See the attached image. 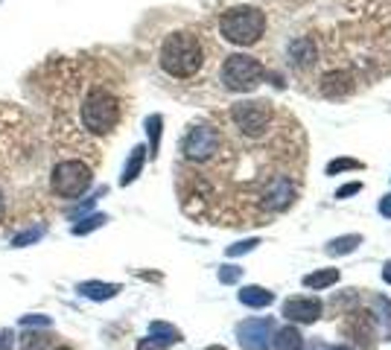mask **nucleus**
I'll list each match as a JSON object with an SVG mask.
<instances>
[{"label": "nucleus", "mask_w": 391, "mask_h": 350, "mask_svg": "<svg viewBox=\"0 0 391 350\" xmlns=\"http://www.w3.org/2000/svg\"><path fill=\"white\" fill-rule=\"evenodd\" d=\"M120 114H123V105H120V97L108 85H91L79 100V120L91 135L114 132Z\"/></svg>", "instance_id": "2"}, {"label": "nucleus", "mask_w": 391, "mask_h": 350, "mask_svg": "<svg viewBox=\"0 0 391 350\" xmlns=\"http://www.w3.org/2000/svg\"><path fill=\"white\" fill-rule=\"evenodd\" d=\"M50 347V336L41 330H24L21 336V350H47Z\"/></svg>", "instance_id": "20"}, {"label": "nucleus", "mask_w": 391, "mask_h": 350, "mask_svg": "<svg viewBox=\"0 0 391 350\" xmlns=\"http://www.w3.org/2000/svg\"><path fill=\"white\" fill-rule=\"evenodd\" d=\"M143 164H146V146H135L132 155H129V161H126V167H123V178H120V184H123V187L132 184L140 175Z\"/></svg>", "instance_id": "15"}, {"label": "nucleus", "mask_w": 391, "mask_h": 350, "mask_svg": "<svg viewBox=\"0 0 391 350\" xmlns=\"http://www.w3.org/2000/svg\"><path fill=\"white\" fill-rule=\"evenodd\" d=\"M149 336H152L155 341H161V344L182 341V333H178L172 324H164V321H152V324H149Z\"/></svg>", "instance_id": "19"}, {"label": "nucleus", "mask_w": 391, "mask_h": 350, "mask_svg": "<svg viewBox=\"0 0 391 350\" xmlns=\"http://www.w3.org/2000/svg\"><path fill=\"white\" fill-rule=\"evenodd\" d=\"M266 12L257 6H231L219 15V33L239 47H251L266 33Z\"/></svg>", "instance_id": "4"}, {"label": "nucleus", "mask_w": 391, "mask_h": 350, "mask_svg": "<svg viewBox=\"0 0 391 350\" xmlns=\"http://www.w3.org/2000/svg\"><path fill=\"white\" fill-rule=\"evenodd\" d=\"M239 277H243V269H236V266H222L219 269V280L222 283H236Z\"/></svg>", "instance_id": "28"}, {"label": "nucleus", "mask_w": 391, "mask_h": 350, "mask_svg": "<svg viewBox=\"0 0 391 350\" xmlns=\"http://www.w3.org/2000/svg\"><path fill=\"white\" fill-rule=\"evenodd\" d=\"M353 91V76L350 73H345V71H336V73H327L324 79H321V93L324 97H345V93H350Z\"/></svg>", "instance_id": "12"}, {"label": "nucleus", "mask_w": 391, "mask_h": 350, "mask_svg": "<svg viewBox=\"0 0 391 350\" xmlns=\"http://www.w3.org/2000/svg\"><path fill=\"white\" fill-rule=\"evenodd\" d=\"M266 76V68L260 65L257 58L251 56H243V53H234L225 58L222 65V85L234 93H249L254 91Z\"/></svg>", "instance_id": "6"}, {"label": "nucleus", "mask_w": 391, "mask_h": 350, "mask_svg": "<svg viewBox=\"0 0 391 350\" xmlns=\"http://www.w3.org/2000/svg\"><path fill=\"white\" fill-rule=\"evenodd\" d=\"M53 321H50V315H38V312H33V315H21V327H50Z\"/></svg>", "instance_id": "27"}, {"label": "nucleus", "mask_w": 391, "mask_h": 350, "mask_svg": "<svg viewBox=\"0 0 391 350\" xmlns=\"http://www.w3.org/2000/svg\"><path fill=\"white\" fill-rule=\"evenodd\" d=\"M363 164L359 161H350V158H339V161H330L327 164V175H339V173H345V170H359Z\"/></svg>", "instance_id": "25"}, {"label": "nucleus", "mask_w": 391, "mask_h": 350, "mask_svg": "<svg viewBox=\"0 0 391 350\" xmlns=\"http://www.w3.org/2000/svg\"><path fill=\"white\" fill-rule=\"evenodd\" d=\"M377 318L380 321H385V327H382V336L385 339H391V301L388 298H377Z\"/></svg>", "instance_id": "24"}, {"label": "nucleus", "mask_w": 391, "mask_h": 350, "mask_svg": "<svg viewBox=\"0 0 391 350\" xmlns=\"http://www.w3.org/2000/svg\"><path fill=\"white\" fill-rule=\"evenodd\" d=\"M222 152V132L214 123H193L182 138V155L193 164H207Z\"/></svg>", "instance_id": "5"}, {"label": "nucleus", "mask_w": 391, "mask_h": 350, "mask_svg": "<svg viewBox=\"0 0 391 350\" xmlns=\"http://www.w3.org/2000/svg\"><path fill=\"white\" fill-rule=\"evenodd\" d=\"M289 61H292V68L295 71H310L316 68V61H318V50H316V41L310 36H298L292 44H289Z\"/></svg>", "instance_id": "11"}, {"label": "nucleus", "mask_w": 391, "mask_h": 350, "mask_svg": "<svg viewBox=\"0 0 391 350\" xmlns=\"http://www.w3.org/2000/svg\"><path fill=\"white\" fill-rule=\"evenodd\" d=\"M94 202H97V199H88L85 205H79V207H73V210H71V219H76V216H82V213H88V210H91V207H94Z\"/></svg>", "instance_id": "31"}, {"label": "nucleus", "mask_w": 391, "mask_h": 350, "mask_svg": "<svg viewBox=\"0 0 391 350\" xmlns=\"http://www.w3.org/2000/svg\"><path fill=\"white\" fill-rule=\"evenodd\" d=\"M382 280H385V283H391V260L382 266Z\"/></svg>", "instance_id": "34"}, {"label": "nucleus", "mask_w": 391, "mask_h": 350, "mask_svg": "<svg viewBox=\"0 0 391 350\" xmlns=\"http://www.w3.org/2000/svg\"><path fill=\"white\" fill-rule=\"evenodd\" d=\"M380 213H382V216H391V193L380 199Z\"/></svg>", "instance_id": "33"}, {"label": "nucleus", "mask_w": 391, "mask_h": 350, "mask_svg": "<svg viewBox=\"0 0 391 350\" xmlns=\"http://www.w3.org/2000/svg\"><path fill=\"white\" fill-rule=\"evenodd\" d=\"M359 245H363V237H359V234H345V237H336V240L327 242V254H330V257H342V254L356 251Z\"/></svg>", "instance_id": "16"}, {"label": "nucleus", "mask_w": 391, "mask_h": 350, "mask_svg": "<svg viewBox=\"0 0 391 350\" xmlns=\"http://www.w3.org/2000/svg\"><path fill=\"white\" fill-rule=\"evenodd\" d=\"M0 350H12V330H0Z\"/></svg>", "instance_id": "32"}, {"label": "nucleus", "mask_w": 391, "mask_h": 350, "mask_svg": "<svg viewBox=\"0 0 391 350\" xmlns=\"http://www.w3.org/2000/svg\"><path fill=\"white\" fill-rule=\"evenodd\" d=\"M41 237H44V225H36V228H29V231H21V234L12 240V245H15V248H24V245L38 242Z\"/></svg>", "instance_id": "23"}, {"label": "nucleus", "mask_w": 391, "mask_h": 350, "mask_svg": "<svg viewBox=\"0 0 391 350\" xmlns=\"http://www.w3.org/2000/svg\"><path fill=\"white\" fill-rule=\"evenodd\" d=\"M295 199H298V175L275 173L260 184L257 205H260V213H281L292 207Z\"/></svg>", "instance_id": "8"}, {"label": "nucleus", "mask_w": 391, "mask_h": 350, "mask_svg": "<svg viewBox=\"0 0 391 350\" xmlns=\"http://www.w3.org/2000/svg\"><path fill=\"white\" fill-rule=\"evenodd\" d=\"M56 350H71V347H56Z\"/></svg>", "instance_id": "38"}, {"label": "nucleus", "mask_w": 391, "mask_h": 350, "mask_svg": "<svg viewBox=\"0 0 391 350\" xmlns=\"http://www.w3.org/2000/svg\"><path fill=\"white\" fill-rule=\"evenodd\" d=\"M257 245H260V240H257V237H251V240H243V242L231 245L225 254H228V257H239V254H249V251H254Z\"/></svg>", "instance_id": "26"}, {"label": "nucleus", "mask_w": 391, "mask_h": 350, "mask_svg": "<svg viewBox=\"0 0 391 350\" xmlns=\"http://www.w3.org/2000/svg\"><path fill=\"white\" fill-rule=\"evenodd\" d=\"M333 283H339V269H318L304 277V286L307 289H316V292L327 289V286H333Z\"/></svg>", "instance_id": "17"}, {"label": "nucleus", "mask_w": 391, "mask_h": 350, "mask_svg": "<svg viewBox=\"0 0 391 350\" xmlns=\"http://www.w3.org/2000/svg\"><path fill=\"white\" fill-rule=\"evenodd\" d=\"M204 58H207V50H204V41L199 33L193 29H178V33H170L161 44V53H158V61L164 73L175 76V79H190L196 76L202 68H204Z\"/></svg>", "instance_id": "1"}, {"label": "nucleus", "mask_w": 391, "mask_h": 350, "mask_svg": "<svg viewBox=\"0 0 391 350\" xmlns=\"http://www.w3.org/2000/svg\"><path fill=\"white\" fill-rule=\"evenodd\" d=\"M137 350H167V344H161V341H155L152 336H149V339H140Z\"/></svg>", "instance_id": "30"}, {"label": "nucleus", "mask_w": 391, "mask_h": 350, "mask_svg": "<svg viewBox=\"0 0 391 350\" xmlns=\"http://www.w3.org/2000/svg\"><path fill=\"white\" fill-rule=\"evenodd\" d=\"M76 292L82 298H91V301H108L120 292V286L117 283H100V280H88V283H79L76 286Z\"/></svg>", "instance_id": "13"}, {"label": "nucleus", "mask_w": 391, "mask_h": 350, "mask_svg": "<svg viewBox=\"0 0 391 350\" xmlns=\"http://www.w3.org/2000/svg\"><path fill=\"white\" fill-rule=\"evenodd\" d=\"M272 301H275V295L263 289V286H243V289H239V304H246V307L260 309V307H269Z\"/></svg>", "instance_id": "14"}, {"label": "nucleus", "mask_w": 391, "mask_h": 350, "mask_svg": "<svg viewBox=\"0 0 391 350\" xmlns=\"http://www.w3.org/2000/svg\"><path fill=\"white\" fill-rule=\"evenodd\" d=\"M228 117L234 123V129L246 140H266V135H272L281 120L275 114V103H269V100H243V103L231 105Z\"/></svg>", "instance_id": "3"}, {"label": "nucleus", "mask_w": 391, "mask_h": 350, "mask_svg": "<svg viewBox=\"0 0 391 350\" xmlns=\"http://www.w3.org/2000/svg\"><path fill=\"white\" fill-rule=\"evenodd\" d=\"M330 350H353V347H345V344H336V347H330Z\"/></svg>", "instance_id": "36"}, {"label": "nucleus", "mask_w": 391, "mask_h": 350, "mask_svg": "<svg viewBox=\"0 0 391 350\" xmlns=\"http://www.w3.org/2000/svg\"><path fill=\"white\" fill-rule=\"evenodd\" d=\"M94 181V170L88 167L85 161H62L53 167V175H50V187L56 196L62 199H79L88 187Z\"/></svg>", "instance_id": "7"}, {"label": "nucleus", "mask_w": 391, "mask_h": 350, "mask_svg": "<svg viewBox=\"0 0 391 350\" xmlns=\"http://www.w3.org/2000/svg\"><path fill=\"white\" fill-rule=\"evenodd\" d=\"M359 190H363V184H359V181H350V184H345V187L336 190V199H348V196L359 193Z\"/></svg>", "instance_id": "29"}, {"label": "nucleus", "mask_w": 391, "mask_h": 350, "mask_svg": "<svg viewBox=\"0 0 391 350\" xmlns=\"http://www.w3.org/2000/svg\"><path fill=\"white\" fill-rule=\"evenodd\" d=\"M0 219H4V190H0Z\"/></svg>", "instance_id": "35"}, {"label": "nucleus", "mask_w": 391, "mask_h": 350, "mask_svg": "<svg viewBox=\"0 0 391 350\" xmlns=\"http://www.w3.org/2000/svg\"><path fill=\"white\" fill-rule=\"evenodd\" d=\"M236 339L243 350H269L272 344V318H251L236 327Z\"/></svg>", "instance_id": "9"}, {"label": "nucleus", "mask_w": 391, "mask_h": 350, "mask_svg": "<svg viewBox=\"0 0 391 350\" xmlns=\"http://www.w3.org/2000/svg\"><path fill=\"white\" fill-rule=\"evenodd\" d=\"M161 125H164V120H161V114H152L146 120V132H149V152L152 155H158V143H161Z\"/></svg>", "instance_id": "22"}, {"label": "nucleus", "mask_w": 391, "mask_h": 350, "mask_svg": "<svg viewBox=\"0 0 391 350\" xmlns=\"http://www.w3.org/2000/svg\"><path fill=\"white\" fill-rule=\"evenodd\" d=\"M108 222V216L105 213H94V216H85V219H79L76 225H73V234L76 237H85L88 231H97V228H103Z\"/></svg>", "instance_id": "21"}, {"label": "nucleus", "mask_w": 391, "mask_h": 350, "mask_svg": "<svg viewBox=\"0 0 391 350\" xmlns=\"http://www.w3.org/2000/svg\"><path fill=\"white\" fill-rule=\"evenodd\" d=\"M283 315L298 324H313L321 318V301L318 298H289L283 301Z\"/></svg>", "instance_id": "10"}, {"label": "nucleus", "mask_w": 391, "mask_h": 350, "mask_svg": "<svg viewBox=\"0 0 391 350\" xmlns=\"http://www.w3.org/2000/svg\"><path fill=\"white\" fill-rule=\"evenodd\" d=\"M272 344H275V350H301L304 347V339H301V333L295 327H283L275 333Z\"/></svg>", "instance_id": "18"}, {"label": "nucleus", "mask_w": 391, "mask_h": 350, "mask_svg": "<svg viewBox=\"0 0 391 350\" xmlns=\"http://www.w3.org/2000/svg\"><path fill=\"white\" fill-rule=\"evenodd\" d=\"M204 350H225V347H219V344H214V347H204Z\"/></svg>", "instance_id": "37"}]
</instances>
